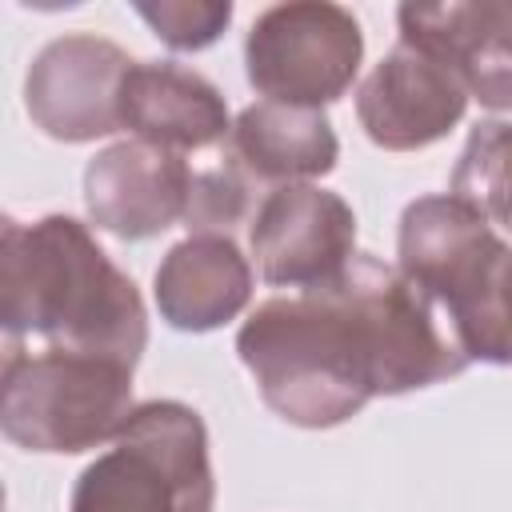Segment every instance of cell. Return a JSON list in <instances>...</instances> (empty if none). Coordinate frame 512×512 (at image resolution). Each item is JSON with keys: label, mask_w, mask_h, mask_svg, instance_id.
<instances>
[{"label": "cell", "mask_w": 512, "mask_h": 512, "mask_svg": "<svg viewBox=\"0 0 512 512\" xmlns=\"http://www.w3.org/2000/svg\"><path fill=\"white\" fill-rule=\"evenodd\" d=\"M252 268L232 236H188L156 268V308L180 332H212L244 312Z\"/></svg>", "instance_id": "13"}, {"label": "cell", "mask_w": 512, "mask_h": 512, "mask_svg": "<svg viewBox=\"0 0 512 512\" xmlns=\"http://www.w3.org/2000/svg\"><path fill=\"white\" fill-rule=\"evenodd\" d=\"M136 16L176 52H200L216 44L232 20L228 0H160L136 4Z\"/></svg>", "instance_id": "17"}, {"label": "cell", "mask_w": 512, "mask_h": 512, "mask_svg": "<svg viewBox=\"0 0 512 512\" xmlns=\"http://www.w3.org/2000/svg\"><path fill=\"white\" fill-rule=\"evenodd\" d=\"M120 128L180 156H204L232 136L228 104L216 84L172 60L128 68L120 84Z\"/></svg>", "instance_id": "12"}, {"label": "cell", "mask_w": 512, "mask_h": 512, "mask_svg": "<svg viewBox=\"0 0 512 512\" xmlns=\"http://www.w3.org/2000/svg\"><path fill=\"white\" fill-rule=\"evenodd\" d=\"M452 196L476 208L492 228H512V124L484 120L452 168Z\"/></svg>", "instance_id": "16"}, {"label": "cell", "mask_w": 512, "mask_h": 512, "mask_svg": "<svg viewBox=\"0 0 512 512\" xmlns=\"http://www.w3.org/2000/svg\"><path fill=\"white\" fill-rule=\"evenodd\" d=\"M396 252V268L448 312L468 360L512 364V248L476 208L452 192L412 200L400 216Z\"/></svg>", "instance_id": "3"}, {"label": "cell", "mask_w": 512, "mask_h": 512, "mask_svg": "<svg viewBox=\"0 0 512 512\" xmlns=\"http://www.w3.org/2000/svg\"><path fill=\"white\" fill-rule=\"evenodd\" d=\"M508 324H512V288H508Z\"/></svg>", "instance_id": "18"}, {"label": "cell", "mask_w": 512, "mask_h": 512, "mask_svg": "<svg viewBox=\"0 0 512 512\" xmlns=\"http://www.w3.org/2000/svg\"><path fill=\"white\" fill-rule=\"evenodd\" d=\"M252 196H256V180L240 164L232 144L204 152V160L188 156L184 228L192 236H232V228L248 220Z\"/></svg>", "instance_id": "15"}, {"label": "cell", "mask_w": 512, "mask_h": 512, "mask_svg": "<svg viewBox=\"0 0 512 512\" xmlns=\"http://www.w3.org/2000/svg\"><path fill=\"white\" fill-rule=\"evenodd\" d=\"M132 364L88 352L8 348L0 428L28 452H88L116 440L132 416Z\"/></svg>", "instance_id": "4"}, {"label": "cell", "mask_w": 512, "mask_h": 512, "mask_svg": "<svg viewBox=\"0 0 512 512\" xmlns=\"http://www.w3.org/2000/svg\"><path fill=\"white\" fill-rule=\"evenodd\" d=\"M228 144L256 184L276 188L328 176L340 156V140L320 108H296L276 100L248 104L236 116Z\"/></svg>", "instance_id": "14"}, {"label": "cell", "mask_w": 512, "mask_h": 512, "mask_svg": "<svg viewBox=\"0 0 512 512\" xmlns=\"http://www.w3.org/2000/svg\"><path fill=\"white\" fill-rule=\"evenodd\" d=\"M136 60L104 36H60L40 48L24 80V104L40 132L84 144L120 132V84Z\"/></svg>", "instance_id": "7"}, {"label": "cell", "mask_w": 512, "mask_h": 512, "mask_svg": "<svg viewBox=\"0 0 512 512\" xmlns=\"http://www.w3.org/2000/svg\"><path fill=\"white\" fill-rule=\"evenodd\" d=\"M208 428L180 400L140 404L76 488L72 512H212Z\"/></svg>", "instance_id": "5"}, {"label": "cell", "mask_w": 512, "mask_h": 512, "mask_svg": "<svg viewBox=\"0 0 512 512\" xmlns=\"http://www.w3.org/2000/svg\"><path fill=\"white\" fill-rule=\"evenodd\" d=\"M464 108V84L440 60L404 40L356 88L360 128L388 152H416L444 140L460 124Z\"/></svg>", "instance_id": "9"}, {"label": "cell", "mask_w": 512, "mask_h": 512, "mask_svg": "<svg viewBox=\"0 0 512 512\" xmlns=\"http://www.w3.org/2000/svg\"><path fill=\"white\" fill-rule=\"evenodd\" d=\"M364 36L348 8L292 0L260 12L244 40L248 84L276 104L320 108L348 92L360 72Z\"/></svg>", "instance_id": "6"}, {"label": "cell", "mask_w": 512, "mask_h": 512, "mask_svg": "<svg viewBox=\"0 0 512 512\" xmlns=\"http://www.w3.org/2000/svg\"><path fill=\"white\" fill-rule=\"evenodd\" d=\"M248 244L264 284L320 288L356 256V216L336 192L284 184L260 200Z\"/></svg>", "instance_id": "8"}, {"label": "cell", "mask_w": 512, "mask_h": 512, "mask_svg": "<svg viewBox=\"0 0 512 512\" xmlns=\"http://www.w3.org/2000/svg\"><path fill=\"white\" fill-rule=\"evenodd\" d=\"M236 352L264 404L296 428H336L372 396L428 388L472 364L448 312L368 252L320 288L264 300L236 332Z\"/></svg>", "instance_id": "1"}, {"label": "cell", "mask_w": 512, "mask_h": 512, "mask_svg": "<svg viewBox=\"0 0 512 512\" xmlns=\"http://www.w3.org/2000/svg\"><path fill=\"white\" fill-rule=\"evenodd\" d=\"M84 204L96 228L120 240H148L184 220L188 156L148 140H120L84 168Z\"/></svg>", "instance_id": "10"}, {"label": "cell", "mask_w": 512, "mask_h": 512, "mask_svg": "<svg viewBox=\"0 0 512 512\" xmlns=\"http://www.w3.org/2000/svg\"><path fill=\"white\" fill-rule=\"evenodd\" d=\"M0 324L8 336H44L48 348L124 360L148 344L136 284L72 216L0 228Z\"/></svg>", "instance_id": "2"}, {"label": "cell", "mask_w": 512, "mask_h": 512, "mask_svg": "<svg viewBox=\"0 0 512 512\" xmlns=\"http://www.w3.org/2000/svg\"><path fill=\"white\" fill-rule=\"evenodd\" d=\"M400 40L440 60L484 108H512V0L400 4Z\"/></svg>", "instance_id": "11"}]
</instances>
